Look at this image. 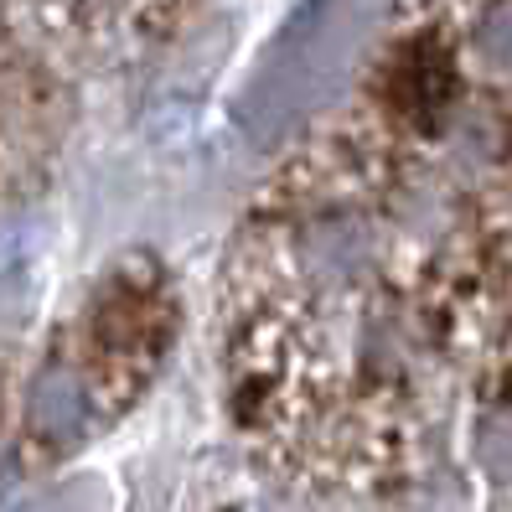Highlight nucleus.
Returning a JSON list of instances; mask_svg holds the SVG:
<instances>
[{"mask_svg": "<svg viewBox=\"0 0 512 512\" xmlns=\"http://www.w3.org/2000/svg\"><path fill=\"white\" fill-rule=\"evenodd\" d=\"M425 16L440 26L471 88L512 94V0H430Z\"/></svg>", "mask_w": 512, "mask_h": 512, "instance_id": "nucleus-3", "label": "nucleus"}, {"mask_svg": "<svg viewBox=\"0 0 512 512\" xmlns=\"http://www.w3.org/2000/svg\"><path fill=\"white\" fill-rule=\"evenodd\" d=\"M176 342V295L156 259H119L73 326V342L57 352V363L83 388L94 419L125 414L145 383L156 378Z\"/></svg>", "mask_w": 512, "mask_h": 512, "instance_id": "nucleus-1", "label": "nucleus"}, {"mask_svg": "<svg viewBox=\"0 0 512 512\" xmlns=\"http://www.w3.org/2000/svg\"><path fill=\"white\" fill-rule=\"evenodd\" d=\"M37 47L21 42L6 21H0V192L32 156V140L42 130L37 109Z\"/></svg>", "mask_w": 512, "mask_h": 512, "instance_id": "nucleus-4", "label": "nucleus"}, {"mask_svg": "<svg viewBox=\"0 0 512 512\" xmlns=\"http://www.w3.org/2000/svg\"><path fill=\"white\" fill-rule=\"evenodd\" d=\"M166 0H0V21L37 52L99 57L150 32Z\"/></svg>", "mask_w": 512, "mask_h": 512, "instance_id": "nucleus-2", "label": "nucleus"}]
</instances>
